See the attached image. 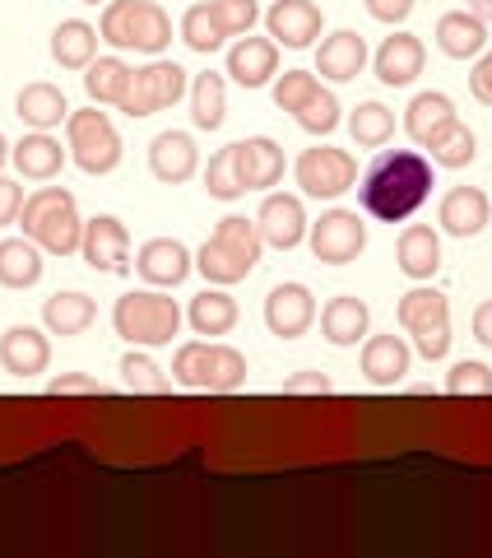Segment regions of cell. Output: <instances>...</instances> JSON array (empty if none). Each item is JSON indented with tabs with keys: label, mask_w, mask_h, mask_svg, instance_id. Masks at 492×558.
<instances>
[{
	"label": "cell",
	"mask_w": 492,
	"mask_h": 558,
	"mask_svg": "<svg viewBox=\"0 0 492 558\" xmlns=\"http://www.w3.org/2000/svg\"><path fill=\"white\" fill-rule=\"evenodd\" d=\"M279 70V43L274 38H242L227 51V75H233L242 89H260Z\"/></svg>",
	"instance_id": "ffe728a7"
},
{
	"label": "cell",
	"mask_w": 492,
	"mask_h": 558,
	"mask_svg": "<svg viewBox=\"0 0 492 558\" xmlns=\"http://www.w3.org/2000/svg\"><path fill=\"white\" fill-rule=\"evenodd\" d=\"M367 10H372V20H381V24H399L404 14L414 10V0H367Z\"/></svg>",
	"instance_id": "f5cc1de1"
},
{
	"label": "cell",
	"mask_w": 492,
	"mask_h": 558,
	"mask_svg": "<svg viewBox=\"0 0 492 558\" xmlns=\"http://www.w3.org/2000/svg\"><path fill=\"white\" fill-rule=\"evenodd\" d=\"M256 229H260V238H266L270 247L293 252L297 242L307 238L303 201H297V196H270L266 205H260V215H256Z\"/></svg>",
	"instance_id": "4fadbf2b"
},
{
	"label": "cell",
	"mask_w": 492,
	"mask_h": 558,
	"mask_svg": "<svg viewBox=\"0 0 492 558\" xmlns=\"http://www.w3.org/2000/svg\"><path fill=\"white\" fill-rule=\"evenodd\" d=\"M321 89L316 84V75L311 70H288V75H279V84H274V102H279V112H297L303 102Z\"/></svg>",
	"instance_id": "f6af8a7d"
},
{
	"label": "cell",
	"mask_w": 492,
	"mask_h": 558,
	"mask_svg": "<svg viewBox=\"0 0 492 558\" xmlns=\"http://www.w3.org/2000/svg\"><path fill=\"white\" fill-rule=\"evenodd\" d=\"M293 172H297V186H303L307 196H316V201H335L358 182V163L348 159L344 149H330V145L303 149V159H297Z\"/></svg>",
	"instance_id": "ba28073f"
},
{
	"label": "cell",
	"mask_w": 492,
	"mask_h": 558,
	"mask_svg": "<svg viewBox=\"0 0 492 558\" xmlns=\"http://www.w3.org/2000/svg\"><path fill=\"white\" fill-rule=\"evenodd\" d=\"M190 326L196 336H227L237 326V303L219 289H205L200 299H190Z\"/></svg>",
	"instance_id": "e575fe53"
},
{
	"label": "cell",
	"mask_w": 492,
	"mask_h": 558,
	"mask_svg": "<svg viewBox=\"0 0 492 558\" xmlns=\"http://www.w3.org/2000/svg\"><path fill=\"white\" fill-rule=\"evenodd\" d=\"M94 317H98V307L89 293H51L42 303V322L51 336H79V330H89Z\"/></svg>",
	"instance_id": "4dcf8cb0"
},
{
	"label": "cell",
	"mask_w": 492,
	"mask_h": 558,
	"mask_svg": "<svg viewBox=\"0 0 492 558\" xmlns=\"http://www.w3.org/2000/svg\"><path fill=\"white\" fill-rule=\"evenodd\" d=\"M348 131H354L362 149H381L385 140L395 135V112L385 108V102H362V108L348 117Z\"/></svg>",
	"instance_id": "8d00e7d4"
},
{
	"label": "cell",
	"mask_w": 492,
	"mask_h": 558,
	"mask_svg": "<svg viewBox=\"0 0 492 558\" xmlns=\"http://www.w3.org/2000/svg\"><path fill=\"white\" fill-rule=\"evenodd\" d=\"M330 391V377L325 373H293L284 381V396H325Z\"/></svg>",
	"instance_id": "681fc988"
},
{
	"label": "cell",
	"mask_w": 492,
	"mask_h": 558,
	"mask_svg": "<svg viewBox=\"0 0 492 558\" xmlns=\"http://www.w3.org/2000/svg\"><path fill=\"white\" fill-rule=\"evenodd\" d=\"M14 112H20V121L33 126V131H51V126H61V121L70 117L65 94L57 89V84H42V80L24 84L20 98H14Z\"/></svg>",
	"instance_id": "d4e9b609"
},
{
	"label": "cell",
	"mask_w": 492,
	"mask_h": 558,
	"mask_svg": "<svg viewBox=\"0 0 492 558\" xmlns=\"http://www.w3.org/2000/svg\"><path fill=\"white\" fill-rule=\"evenodd\" d=\"M84 5H98V0H84Z\"/></svg>",
	"instance_id": "6f0895ef"
},
{
	"label": "cell",
	"mask_w": 492,
	"mask_h": 558,
	"mask_svg": "<svg viewBox=\"0 0 492 558\" xmlns=\"http://www.w3.org/2000/svg\"><path fill=\"white\" fill-rule=\"evenodd\" d=\"M51 396H108V387H102L98 377H84V373H61L47 381Z\"/></svg>",
	"instance_id": "c3c4849f"
},
{
	"label": "cell",
	"mask_w": 492,
	"mask_h": 558,
	"mask_svg": "<svg viewBox=\"0 0 492 558\" xmlns=\"http://www.w3.org/2000/svg\"><path fill=\"white\" fill-rule=\"evenodd\" d=\"M205 191L214 201H237L242 196V172H237V145H227V149H219L214 159H209V168H205Z\"/></svg>",
	"instance_id": "f35d334b"
},
{
	"label": "cell",
	"mask_w": 492,
	"mask_h": 558,
	"mask_svg": "<svg viewBox=\"0 0 492 558\" xmlns=\"http://www.w3.org/2000/svg\"><path fill=\"white\" fill-rule=\"evenodd\" d=\"M65 126H70V154H75V163L84 172L102 178V172H112L121 163V135L108 112H98V108L70 112Z\"/></svg>",
	"instance_id": "8992f818"
},
{
	"label": "cell",
	"mask_w": 492,
	"mask_h": 558,
	"mask_svg": "<svg viewBox=\"0 0 492 558\" xmlns=\"http://www.w3.org/2000/svg\"><path fill=\"white\" fill-rule=\"evenodd\" d=\"M135 270H139V279H149V284H158V289L182 284V279L190 275V252L177 238H149L135 256Z\"/></svg>",
	"instance_id": "5bb4252c"
},
{
	"label": "cell",
	"mask_w": 492,
	"mask_h": 558,
	"mask_svg": "<svg viewBox=\"0 0 492 558\" xmlns=\"http://www.w3.org/2000/svg\"><path fill=\"white\" fill-rule=\"evenodd\" d=\"M5 159H10V145H5V135H0V168H5Z\"/></svg>",
	"instance_id": "9f6ffc18"
},
{
	"label": "cell",
	"mask_w": 492,
	"mask_h": 558,
	"mask_svg": "<svg viewBox=\"0 0 492 558\" xmlns=\"http://www.w3.org/2000/svg\"><path fill=\"white\" fill-rule=\"evenodd\" d=\"M469 10L479 14V20H492V0H469Z\"/></svg>",
	"instance_id": "11a10c76"
},
{
	"label": "cell",
	"mask_w": 492,
	"mask_h": 558,
	"mask_svg": "<svg viewBox=\"0 0 492 558\" xmlns=\"http://www.w3.org/2000/svg\"><path fill=\"white\" fill-rule=\"evenodd\" d=\"M112 326H116V336L121 340H131V344H172V336L182 330V307L163 299V293H149V289H139V293H126V299H116L112 307Z\"/></svg>",
	"instance_id": "3957f363"
},
{
	"label": "cell",
	"mask_w": 492,
	"mask_h": 558,
	"mask_svg": "<svg viewBox=\"0 0 492 558\" xmlns=\"http://www.w3.org/2000/svg\"><path fill=\"white\" fill-rule=\"evenodd\" d=\"M473 336H479V340L492 349V299L473 307Z\"/></svg>",
	"instance_id": "db71d44e"
},
{
	"label": "cell",
	"mask_w": 492,
	"mask_h": 558,
	"mask_svg": "<svg viewBox=\"0 0 492 558\" xmlns=\"http://www.w3.org/2000/svg\"><path fill=\"white\" fill-rule=\"evenodd\" d=\"M446 391H451V396H492V373L483 368V363L460 359V363H455V368L446 373Z\"/></svg>",
	"instance_id": "ee69618b"
},
{
	"label": "cell",
	"mask_w": 492,
	"mask_h": 558,
	"mask_svg": "<svg viewBox=\"0 0 492 558\" xmlns=\"http://www.w3.org/2000/svg\"><path fill=\"white\" fill-rule=\"evenodd\" d=\"M223 112H227V89H223V75L205 70L190 84V117H196L200 131H219L223 126Z\"/></svg>",
	"instance_id": "836d02e7"
},
{
	"label": "cell",
	"mask_w": 492,
	"mask_h": 558,
	"mask_svg": "<svg viewBox=\"0 0 492 558\" xmlns=\"http://www.w3.org/2000/svg\"><path fill=\"white\" fill-rule=\"evenodd\" d=\"M399 270L409 279H432L436 266H442V242H436V233L428 229V223H409V229L399 233Z\"/></svg>",
	"instance_id": "484cf974"
},
{
	"label": "cell",
	"mask_w": 492,
	"mask_h": 558,
	"mask_svg": "<svg viewBox=\"0 0 492 558\" xmlns=\"http://www.w3.org/2000/svg\"><path fill=\"white\" fill-rule=\"evenodd\" d=\"M209 340H190L177 349V359H172V377L182 381L190 391H205V368H209Z\"/></svg>",
	"instance_id": "b9f144b4"
},
{
	"label": "cell",
	"mask_w": 492,
	"mask_h": 558,
	"mask_svg": "<svg viewBox=\"0 0 492 558\" xmlns=\"http://www.w3.org/2000/svg\"><path fill=\"white\" fill-rule=\"evenodd\" d=\"M399 326L414 336L423 359H446L451 349V303L436 289H409L395 307Z\"/></svg>",
	"instance_id": "5b68a950"
},
{
	"label": "cell",
	"mask_w": 492,
	"mask_h": 558,
	"mask_svg": "<svg viewBox=\"0 0 492 558\" xmlns=\"http://www.w3.org/2000/svg\"><path fill=\"white\" fill-rule=\"evenodd\" d=\"M237 172H242L246 191H266V186H274L279 178H284V149H279L270 135L242 140L237 145Z\"/></svg>",
	"instance_id": "d6986e66"
},
{
	"label": "cell",
	"mask_w": 492,
	"mask_h": 558,
	"mask_svg": "<svg viewBox=\"0 0 492 558\" xmlns=\"http://www.w3.org/2000/svg\"><path fill=\"white\" fill-rule=\"evenodd\" d=\"M131 80H135V70L121 57H98L84 70V89H89L94 102H121L131 89Z\"/></svg>",
	"instance_id": "d6a6232c"
},
{
	"label": "cell",
	"mask_w": 492,
	"mask_h": 558,
	"mask_svg": "<svg viewBox=\"0 0 492 558\" xmlns=\"http://www.w3.org/2000/svg\"><path fill=\"white\" fill-rule=\"evenodd\" d=\"M367 247V223L354 209H330L311 223V256L325 260V266H348L358 260V252Z\"/></svg>",
	"instance_id": "9c48e42d"
},
{
	"label": "cell",
	"mask_w": 492,
	"mask_h": 558,
	"mask_svg": "<svg viewBox=\"0 0 492 558\" xmlns=\"http://www.w3.org/2000/svg\"><path fill=\"white\" fill-rule=\"evenodd\" d=\"M186 94V70L177 61H153L145 70H135V80H131V89L126 98L116 102L126 117H149L158 108H172Z\"/></svg>",
	"instance_id": "52a82bcc"
},
{
	"label": "cell",
	"mask_w": 492,
	"mask_h": 558,
	"mask_svg": "<svg viewBox=\"0 0 492 558\" xmlns=\"http://www.w3.org/2000/svg\"><path fill=\"white\" fill-rule=\"evenodd\" d=\"M98 51V28L84 20H61L57 33H51V61L61 70H89Z\"/></svg>",
	"instance_id": "83f0119b"
},
{
	"label": "cell",
	"mask_w": 492,
	"mask_h": 558,
	"mask_svg": "<svg viewBox=\"0 0 492 558\" xmlns=\"http://www.w3.org/2000/svg\"><path fill=\"white\" fill-rule=\"evenodd\" d=\"M20 209H24V186L10 182V178H0V223H10Z\"/></svg>",
	"instance_id": "f907efd6"
},
{
	"label": "cell",
	"mask_w": 492,
	"mask_h": 558,
	"mask_svg": "<svg viewBox=\"0 0 492 558\" xmlns=\"http://www.w3.org/2000/svg\"><path fill=\"white\" fill-rule=\"evenodd\" d=\"M293 117H297V126H303V131H311V135H330V131L340 126V98H335V94H325V89H316Z\"/></svg>",
	"instance_id": "60d3db41"
},
{
	"label": "cell",
	"mask_w": 492,
	"mask_h": 558,
	"mask_svg": "<svg viewBox=\"0 0 492 558\" xmlns=\"http://www.w3.org/2000/svg\"><path fill=\"white\" fill-rule=\"evenodd\" d=\"M196 266L209 284H237V279L256 270V256H246L242 247H233V242H223V238H209L196 252Z\"/></svg>",
	"instance_id": "4316f807"
},
{
	"label": "cell",
	"mask_w": 492,
	"mask_h": 558,
	"mask_svg": "<svg viewBox=\"0 0 492 558\" xmlns=\"http://www.w3.org/2000/svg\"><path fill=\"white\" fill-rule=\"evenodd\" d=\"M121 377H126V387L139 391V396H163L168 391V377L158 373V363L149 354H126L121 359Z\"/></svg>",
	"instance_id": "7bdbcfd3"
},
{
	"label": "cell",
	"mask_w": 492,
	"mask_h": 558,
	"mask_svg": "<svg viewBox=\"0 0 492 558\" xmlns=\"http://www.w3.org/2000/svg\"><path fill=\"white\" fill-rule=\"evenodd\" d=\"M102 38L112 47H135L158 57L172 43V20L153 0H108L102 10Z\"/></svg>",
	"instance_id": "277c9868"
},
{
	"label": "cell",
	"mask_w": 492,
	"mask_h": 558,
	"mask_svg": "<svg viewBox=\"0 0 492 558\" xmlns=\"http://www.w3.org/2000/svg\"><path fill=\"white\" fill-rule=\"evenodd\" d=\"M423 61H428L423 43H418L414 33H395V38H385L377 51V80L391 84V89H404V84H414L423 75Z\"/></svg>",
	"instance_id": "2e32d148"
},
{
	"label": "cell",
	"mask_w": 492,
	"mask_h": 558,
	"mask_svg": "<svg viewBox=\"0 0 492 558\" xmlns=\"http://www.w3.org/2000/svg\"><path fill=\"white\" fill-rule=\"evenodd\" d=\"M214 238H223V242H233V247H242L246 256H256V260H260V247H266V238H260V229H256V223H246V219H237V215H227V219H219V229H214Z\"/></svg>",
	"instance_id": "7dc6e473"
},
{
	"label": "cell",
	"mask_w": 492,
	"mask_h": 558,
	"mask_svg": "<svg viewBox=\"0 0 492 558\" xmlns=\"http://www.w3.org/2000/svg\"><path fill=\"white\" fill-rule=\"evenodd\" d=\"M362 65H367V43H362V33H354V28L330 33V38L316 47V70H321L325 80H340V84L358 80Z\"/></svg>",
	"instance_id": "e0dca14e"
},
{
	"label": "cell",
	"mask_w": 492,
	"mask_h": 558,
	"mask_svg": "<svg viewBox=\"0 0 492 558\" xmlns=\"http://www.w3.org/2000/svg\"><path fill=\"white\" fill-rule=\"evenodd\" d=\"M428 149H432V163H442V168H465V163H473V154H479V140H473V131L465 126L460 117H455L446 131H436V135L428 140Z\"/></svg>",
	"instance_id": "d590c367"
},
{
	"label": "cell",
	"mask_w": 492,
	"mask_h": 558,
	"mask_svg": "<svg viewBox=\"0 0 492 558\" xmlns=\"http://www.w3.org/2000/svg\"><path fill=\"white\" fill-rule=\"evenodd\" d=\"M266 28H270L274 43L303 51L321 38V10H316L311 0H274L270 14H266Z\"/></svg>",
	"instance_id": "7c38bea8"
},
{
	"label": "cell",
	"mask_w": 492,
	"mask_h": 558,
	"mask_svg": "<svg viewBox=\"0 0 492 558\" xmlns=\"http://www.w3.org/2000/svg\"><path fill=\"white\" fill-rule=\"evenodd\" d=\"M42 279V252L33 238H5L0 242V284L5 289H28Z\"/></svg>",
	"instance_id": "f546056e"
},
{
	"label": "cell",
	"mask_w": 492,
	"mask_h": 558,
	"mask_svg": "<svg viewBox=\"0 0 492 558\" xmlns=\"http://www.w3.org/2000/svg\"><path fill=\"white\" fill-rule=\"evenodd\" d=\"M47 363H51V344H47L42 330L10 326L5 336H0V368H5V373H14V377H38Z\"/></svg>",
	"instance_id": "9a60e30c"
},
{
	"label": "cell",
	"mask_w": 492,
	"mask_h": 558,
	"mask_svg": "<svg viewBox=\"0 0 492 558\" xmlns=\"http://www.w3.org/2000/svg\"><path fill=\"white\" fill-rule=\"evenodd\" d=\"M488 43V33H483V20L473 10H451L436 20V47L446 51V57L455 61H469V57H479Z\"/></svg>",
	"instance_id": "603a6c76"
},
{
	"label": "cell",
	"mask_w": 492,
	"mask_h": 558,
	"mask_svg": "<svg viewBox=\"0 0 492 558\" xmlns=\"http://www.w3.org/2000/svg\"><path fill=\"white\" fill-rule=\"evenodd\" d=\"M14 168L24 172V178H33V182H51L61 172V163H65V149L51 140L47 131H33V135H24L20 145H14Z\"/></svg>",
	"instance_id": "f1b7e54d"
},
{
	"label": "cell",
	"mask_w": 492,
	"mask_h": 558,
	"mask_svg": "<svg viewBox=\"0 0 492 558\" xmlns=\"http://www.w3.org/2000/svg\"><path fill=\"white\" fill-rule=\"evenodd\" d=\"M358 196L372 219L399 223L432 196V163L414 149H385L372 159V168L362 172Z\"/></svg>",
	"instance_id": "6da1fadb"
},
{
	"label": "cell",
	"mask_w": 492,
	"mask_h": 558,
	"mask_svg": "<svg viewBox=\"0 0 492 558\" xmlns=\"http://www.w3.org/2000/svg\"><path fill=\"white\" fill-rule=\"evenodd\" d=\"M246 381V359L233 344L209 349V368H205V391H237Z\"/></svg>",
	"instance_id": "74e56055"
},
{
	"label": "cell",
	"mask_w": 492,
	"mask_h": 558,
	"mask_svg": "<svg viewBox=\"0 0 492 558\" xmlns=\"http://www.w3.org/2000/svg\"><path fill=\"white\" fill-rule=\"evenodd\" d=\"M488 215H492V205L479 186H451L442 201V229L451 238H479L488 229Z\"/></svg>",
	"instance_id": "ac0fdd59"
},
{
	"label": "cell",
	"mask_w": 492,
	"mask_h": 558,
	"mask_svg": "<svg viewBox=\"0 0 492 558\" xmlns=\"http://www.w3.org/2000/svg\"><path fill=\"white\" fill-rule=\"evenodd\" d=\"M316 322V299L307 284H279L266 299V326L279 340H297Z\"/></svg>",
	"instance_id": "8fae6325"
},
{
	"label": "cell",
	"mask_w": 492,
	"mask_h": 558,
	"mask_svg": "<svg viewBox=\"0 0 492 558\" xmlns=\"http://www.w3.org/2000/svg\"><path fill=\"white\" fill-rule=\"evenodd\" d=\"M409 373V344L399 336H372L362 344V377L372 387H395Z\"/></svg>",
	"instance_id": "7402d4cb"
},
{
	"label": "cell",
	"mask_w": 492,
	"mask_h": 558,
	"mask_svg": "<svg viewBox=\"0 0 492 558\" xmlns=\"http://www.w3.org/2000/svg\"><path fill=\"white\" fill-rule=\"evenodd\" d=\"M24 238H33L42 252L51 256H70L79 252V238H84V223H79V205L65 186H42L24 201Z\"/></svg>",
	"instance_id": "7a4b0ae2"
},
{
	"label": "cell",
	"mask_w": 492,
	"mask_h": 558,
	"mask_svg": "<svg viewBox=\"0 0 492 558\" xmlns=\"http://www.w3.org/2000/svg\"><path fill=\"white\" fill-rule=\"evenodd\" d=\"M79 252L102 275L131 270V233H126V223L112 219V215L89 219V223H84V238H79Z\"/></svg>",
	"instance_id": "30bf717a"
},
{
	"label": "cell",
	"mask_w": 492,
	"mask_h": 558,
	"mask_svg": "<svg viewBox=\"0 0 492 558\" xmlns=\"http://www.w3.org/2000/svg\"><path fill=\"white\" fill-rule=\"evenodd\" d=\"M367 326H372V312L354 293H340V299H330L321 307V330L330 344H358L367 336Z\"/></svg>",
	"instance_id": "cb8c5ba5"
},
{
	"label": "cell",
	"mask_w": 492,
	"mask_h": 558,
	"mask_svg": "<svg viewBox=\"0 0 492 558\" xmlns=\"http://www.w3.org/2000/svg\"><path fill=\"white\" fill-rule=\"evenodd\" d=\"M469 89H473V98L488 102V108H492V51H488V57H479V65H473Z\"/></svg>",
	"instance_id": "816d5d0a"
},
{
	"label": "cell",
	"mask_w": 492,
	"mask_h": 558,
	"mask_svg": "<svg viewBox=\"0 0 492 558\" xmlns=\"http://www.w3.org/2000/svg\"><path fill=\"white\" fill-rule=\"evenodd\" d=\"M182 38H186L190 51H219L227 33H223V24L214 20V10L209 5H190L182 14Z\"/></svg>",
	"instance_id": "ab89813d"
},
{
	"label": "cell",
	"mask_w": 492,
	"mask_h": 558,
	"mask_svg": "<svg viewBox=\"0 0 492 558\" xmlns=\"http://www.w3.org/2000/svg\"><path fill=\"white\" fill-rule=\"evenodd\" d=\"M455 121V102L446 94H418L409 102V112H404V131H409L418 145H428L436 131H446Z\"/></svg>",
	"instance_id": "1f68e13d"
},
{
	"label": "cell",
	"mask_w": 492,
	"mask_h": 558,
	"mask_svg": "<svg viewBox=\"0 0 492 558\" xmlns=\"http://www.w3.org/2000/svg\"><path fill=\"white\" fill-rule=\"evenodd\" d=\"M209 10H214V20L223 24L227 38H237V33H251V24L260 20L256 0H209Z\"/></svg>",
	"instance_id": "bcb514c9"
},
{
	"label": "cell",
	"mask_w": 492,
	"mask_h": 558,
	"mask_svg": "<svg viewBox=\"0 0 492 558\" xmlns=\"http://www.w3.org/2000/svg\"><path fill=\"white\" fill-rule=\"evenodd\" d=\"M149 168H153V178L168 182V186L186 182L190 172H196V140L186 131H163L149 145Z\"/></svg>",
	"instance_id": "44dd1931"
}]
</instances>
